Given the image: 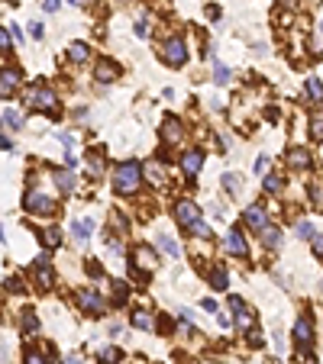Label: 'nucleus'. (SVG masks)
Instances as JSON below:
<instances>
[{
  "instance_id": "obj_2",
  "label": "nucleus",
  "mask_w": 323,
  "mask_h": 364,
  "mask_svg": "<svg viewBox=\"0 0 323 364\" xmlns=\"http://www.w3.org/2000/svg\"><path fill=\"white\" fill-rule=\"evenodd\" d=\"M162 58L168 61V65H185V58H188V49H185V39H181V35H171L168 42H165L162 46Z\"/></svg>"
},
{
  "instance_id": "obj_26",
  "label": "nucleus",
  "mask_w": 323,
  "mask_h": 364,
  "mask_svg": "<svg viewBox=\"0 0 323 364\" xmlns=\"http://www.w3.org/2000/svg\"><path fill=\"white\" fill-rule=\"evenodd\" d=\"M68 55H71V61H87V55H91V52H87L84 42H75V46L68 49Z\"/></svg>"
},
{
  "instance_id": "obj_4",
  "label": "nucleus",
  "mask_w": 323,
  "mask_h": 364,
  "mask_svg": "<svg viewBox=\"0 0 323 364\" xmlns=\"http://www.w3.org/2000/svg\"><path fill=\"white\" fill-rule=\"evenodd\" d=\"M174 219H178V223L181 226H194L197 223V219H200V207H197V203H191V200H181L178 203V207H174Z\"/></svg>"
},
{
  "instance_id": "obj_21",
  "label": "nucleus",
  "mask_w": 323,
  "mask_h": 364,
  "mask_svg": "<svg viewBox=\"0 0 323 364\" xmlns=\"http://www.w3.org/2000/svg\"><path fill=\"white\" fill-rule=\"evenodd\" d=\"M87 171H91V177H100L103 174V158L94 152V155H87Z\"/></svg>"
},
{
  "instance_id": "obj_24",
  "label": "nucleus",
  "mask_w": 323,
  "mask_h": 364,
  "mask_svg": "<svg viewBox=\"0 0 323 364\" xmlns=\"http://www.w3.org/2000/svg\"><path fill=\"white\" fill-rule=\"evenodd\" d=\"M262 242H265L268 248H278V245H281V232H278L275 226H272V229H265V232H262Z\"/></svg>"
},
{
  "instance_id": "obj_42",
  "label": "nucleus",
  "mask_w": 323,
  "mask_h": 364,
  "mask_svg": "<svg viewBox=\"0 0 323 364\" xmlns=\"http://www.w3.org/2000/svg\"><path fill=\"white\" fill-rule=\"evenodd\" d=\"M313 255H323V235H313Z\"/></svg>"
},
{
  "instance_id": "obj_32",
  "label": "nucleus",
  "mask_w": 323,
  "mask_h": 364,
  "mask_svg": "<svg viewBox=\"0 0 323 364\" xmlns=\"http://www.w3.org/2000/svg\"><path fill=\"white\" fill-rule=\"evenodd\" d=\"M191 235H194V238H210V229H207V223H200V219H197V223L191 226Z\"/></svg>"
},
{
  "instance_id": "obj_15",
  "label": "nucleus",
  "mask_w": 323,
  "mask_h": 364,
  "mask_svg": "<svg viewBox=\"0 0 323 364\" xmlns=\"http://www.w3.org/2000/svg\"><path fill=\"white\" fill-rule=\"evenodd\" d=\"M91 232H94V223H91V219H75V223H71V235L78 238V242H87Z\"/></svg>"
},
{
  "instance_id": "obj_45",
  "label": "nucleus",
  "mask_w": 323,
  "mask_h": 364,
  "mask_svg": "<svg viewBox=\"0 0 323 364\" xmlns=\"http://www.w3.org/2000/svg\"><path fill=\"white\" fill-rule=\"evenodd\" d=\"M58 4H62V0H46V4H42V7H46L49 13H55V10H58Z\"/></svg>"
},
{
  "instance_id": "obj_3",
  "label": "nucleus",
  "mask_w": 323,
  "mask_h": 364,
  "mask_svg": "<svg viewBox=\"0 0 323 364\" xmlns=\"http://www.w3.org/2000/svg\"><path fill=\"white\" fill-rule=\"evenodd\" d=\"M294 342H298L301 351H307L313 345V322H310V316H301L298 322H294Z\"/></svg>"
},
{
  "instance_id": "obj_29",
  "label": "nucleus",
  "mask_w": 323,
  "mask_h": 364,
  "mask_svg": "<svg viewBox=\"0 0 323 364\" xmlns=\"http://www.w3.org/2000/svg\"><path fill=\"white\" fill-rule=\"evenodd\" d=\"M20 326H23V332H32L36 329V316H32V309H23V319H20Z\"/></svg>"
},
{
  "instance_id": "obj_44",
  "label": "nucleus",
  "mask_w": 323,
  "mask_h": 364,
  "mask_svg": "<svg viewBox=\"0 0 323 364\" xmlns=\"http://www.w3.org/2000/svg\"><path fill=\"white\" fill-rule=\"evenodd\" d=\"M58 142H62L65 148H71V145H75V142H71V136H68V132H58Z\"/></svg>"
},
{
  "instance_id": "obj_41",
  "label": "nucleus",
  "mask_w": 323,
  "mask_h": 364,
  "mask_svg": "<svg viewBox=\"0 0 323 364\" xmlns=\"http://www.w3.org/2000/svg\"><path fill=\"white\" fill-rule=\"evenodd\" d=\"M26 364H46V361H42V354H36V351H26Z\"/></svg>"
},
{
  "instance_id": "obj_22",
  "label": "nucleus",
  "mask_w": 323,
  "mask_h": 364,
  "mask_svg": "<svg viewBox=\"0 0 323 364\" xmlns=\"http://www.w3.org/2000/svg\"><path fill=\"white\" fill-rule=\"evenodd\" d=\"M55 184H58V190H71L75 187V174L71 171H55Z\"/></svg>"
},
{
  "instance_id": "obj_40",
  "label": "nucleus",
  "mask_w": 323,
  "mask_h": 364,
  "mask_svg": "<svg viewBox=\"0 0 323 364\" xmlns=\"http://www.w3.org/2000/svg\"><path fill=\"white\" fill-rule=\"evenodd\" d=\"M249 345H256V348L262 345V332L259 329H249Z\"/></svg>"
},
{
  "instance_id": "obj_17",
  "label": "nucleus",
  "mask_w": 323,
  "mask_h": 364,
  "mask_svg": "<svg viewBox=\"0 0 323 364\" xmlns=\"http://www.w3.org/2000/svg\"><path fill=\"white\" fill-rule=\"evenodd\" d=\"M16 81H20V77H16V71L7 68V71H4V81H0V94H4V97H10V94L16 91Z\"/></svg>"
},
{
  "instance_id": "obj_48",
  "label": "nucleus",
  "mask_w": 323,
  "mask_h": 364,
  "mask_svg": "<svg viewBox=\"0 0 323 364\" xmlns=\"http://www.w3.org/2000/svg\"><path fill=\"white\" fill-rule=\"evenodd\" d=\"M320 287H323V284H320Z\"/></svg>"
},
{
  "instance_id": "obj_46",
  "label": "nucleus",
  "mask_w": 323,
  "mask_h": 364,
  "mask_svg": "<svg viewBox=\"0 0 323 364\" xmlns=\"http://www.w3.org/2000/svg\"><path fill=\"white\" fill-rule=\"evenodd\" d=\"M65 364H81V361H78V358H68V361H65Z\"/></svg>"
},
{
  "instance_id": "obj_43",
  "label": "nucleus",
  "mask_w": 323,
  "mask_h": 364,
  "mask_svg": "<svg viewBox=\"0 0 323 364\" xmlns=\"http://www.w3.org/2000/svg\"><path fill=\"white\" fill-rule=\"evenodd\" d=\"M0 46L10 49V29H0Z\"/></svg>"
},
{
  "instance_id": "obj_5",
  "label": "nucleus",
  "mask_w": 323,
  "mask_h": 364,
  "mask_svg": "<svg viewBox=\"0 0 323 364\" xmlns=\"http://www.w3.org/2000/svg\"><path fill=\"white\" fill-rule=\"evenodd\" d=\"M32 106L42 110V113H55L58 110V97L52 94L49 87H36V91H32Z\"/></svg>"
},
{
  "instance_id": "obj_23",
  "label": "nucleus",
  "mask_w": 323,
  "mask_h": 364,
  "mask_svg": "<svg viewBox=\"0 0 323 364\" xmlns=\"http://www.w3.org/2000/svg\"><path fill=\"white\" fill-rule=\"evenodd\" d=\"M42 242H46V248H58L62 245V232H58V229H46V232H42Z\"/></svg>"
},
{
  "instance_id": "obj_27",
  "label": "nucleus",
  "mask_w": 323,
  "mask_h": 364,
  "mask_svg": "<svg viewBox=\"0 0 323 364\" xmlns=\"http://www.w3.org/2000/svg\"><path fill=\"white\" fill-rule=\"evenodd\" d=\"M220 181H223V187H226V190H230V193H233V197H236V193H239V184H242V181H239V174H223V177H220Z\"/></svg>"
},
{
  "instance_id": "obj_13",
  "label": "nucleus",
  "mask_w": 323,
  "mask_h": 364,
  "mask_svg": "<svg viewBox=\"0 0 323 364\" xmlns=\"http://www.w3.org/2000/svg\"><path fill=\"white\" fill-rule=\"evenodd\" d=\"M242 216H246V226H252V229H265V207H259V203H252V207L242 213Z\"/></svg>"
},
{
  "instance_id": "obj_6",
  "label": "nucleus",
  "mask_w": 323,
  "mask_h": 364,
  "mask_svg": "<svg viewBox=\"0 0 323 364\" xmlns=\"http://www.w3.org/2000/svg\"><path fill=\"white\" fill-rule=\"evenodd\" d=\"M26 210L29 213H42V216H49V213H55V203H52L49 197H42V193H36V190H29L26 193Z\"/></svg>"
},
{
  "instance_id": "obj_35",
  "label": "nucleus",
  "mask_w": 323,
  "mask_h": 364,
  "mask_svg": "<svg viewBox=\"0 0 323 364\" xmlns=\"http://www.w3.org/2000/svg\"><path fill=\"white\" fill-rule=\"evenodd\" d=\"M210 280H213V287H217V290H223V287H226V271H223V268H217V271L210 274Z\"/></svg>"
},
{
  "instance_id": "obj_19",
  "label": "nucleus",
  "mask_w": 323,
  "mask_h": 364,
  "mask_svg": "<svg viewBox=\"0 0 323 364\" xmlns=\"http://www.w3.org/2000/svg\"><path fill=\"white\" fill-rule=\"evenodd\" d=\"M4 126H7V129H20V126H23L20 113H16L13 106H4Z\"/></svg>"
},
{
  "instance_id": "obj_16",
  "label": "nucleus",
  "mask_w": 323,
  "mask_h": 364,
  "mask_svg": "<svg viewBox=\"0 0 323 364\" xmlns=\"http://www.w3.org/2000/svg\"><path fill=\"white\" fill-rule=\"evenodd\" d=\"M200 165H204V155H200V152H188L185 158H181V168H185V174H197Z\"/></svg>"
},
{
  "instance_id": "obj_18",
  "label": "nucleus",
  "mask_w": 323,
  "mask_h": 364,
  "mask_svg": "<svg viewBox=\"0 0 323 364\" xmlns=\"http://www.w3.org/2000/svg\"><path fill=\"white\" fill-rule=\"evenodd\" d=\"M288 161H291L294 168H307L310 165V155L304 152V148H291V152H288Z\"/></svg>"
},
{
  "instance_id": "obj_30",
  "label": "nucleus",
  "mask_w": 323,
  "mask_h": 364,
  "mask_svg": "<svg viewBox=\"0 0 323 364\" xmlns=\"http://www.w3.org/2000/svg\"><path fill=\"white\" fill-rule=\"evenodd\" d=\"M307 94H310L317 103H323V87H320V81H317V77H310V81H307Z\"/></svg>"
},
{
  "instance_id": "obj_20",
  "label": "nucleus",
  "mask_w": 323,
  "mask_h": 364,
  "mask_svg": "<svg viewBox=\"0 0 323 364\" xmlns=\"http://www.w3.org/2000/svg\"><path fill=\"white\" fill-rule=\"evenodd\" d=\"M159 245H162V252H168V255H171V258H178V255H181V245L174 242L171 235H159Z\"/></svg>"
},
{
  "instance_id": "obj_37",
  "label": "nucleus",
  "mask_w": 323,
  "mask_h": 364,
  "mask_svg": "<svg viewBox=\"0 0 323 364\" xmlns=\"http://www.w3.org/2000/svg\"><path fill=\"white\" fill-rule=\"evenodd\" d=\"M265 190H268V193H278V190H281V177L268 174V177H265Z\"/></svg>"
},
{
  "instance_id": "obj_33",
  "label": "nucleus",
  "mask_w": 323,
  "mask_h": 364,
  "mask_svg": "<svg viewBox=\"0 0 323 364\" xmlns=\"http://www.w3.org/2000/svg\"><path fill=\"white\" fill-rule=\"evenodd\" d=\"M310 136L323 142V116H313V119H310Z\"/></svg>"
},
{
  "instance_id": "obj_34",
  "label": "nucleus",
  "mask_w": 323,
  "mask_h": 364,
  "mask_svg": "<svg viewBox=\"0 0 323 364\" xmlns=\"http://www.w3.org/2000/svg\"><path fill=\"white\" fill-rule=\"evenodd\" d=\"M213 77H217V81H220V84H226V81H230V68L217 61V65H213Z\"/></svg>"
},
{
  "instance_id": "obj_28",
  "label": "nucleus",
  "mask_w": 323,
  "mask_h": 364,
  "mask_svg": "<svg viewBox=\"0 0 323 364\" xmlns=\"http://www.w3.org/2000/svg\"><path fill=\"white\" fill-rule=\"evenodd\" d=\"M133 326H136V329H152V316L139 309V313H133Z\"/></svg>"
},
{
  "instance_id": "obj_11",
  "label": "nucleus",
  "mask_w": 323,
  "mask_h": 364,
  "mask_svg": "<svg viewBox=\"0 0 323 364\" xmlns=\"http://www.w3.org/2000/svg\"><path fill=\"white\" fill-rule=\"evenodd\" d=\"M78 300H81V306H84L91 316H103V303H100L97 294H91V290H81V294H78Z\"/></svg>"
},
{
  "instance_id": "obj_36",
  "label": "nucleus",
  "mask_w": 323,
  "mask_h": 364,
  "mask_svg": "<svg viewBox=\"0 0 323 364\" xmlns=\"http://www.w3.org/2000/svg\"><path fill=\"white\" fill-rule=\"evenodd\" d=\"M100 361H103V364L120 361V348H103V351H100Z\"/></svg>"
},
{
  "instance_id": "obj_1",
  "label": "nucleus",
  "mask_w": 323,
  "mask_h": 364,
  "mask_svg": "<svg viewBox=\"0 0 323 364\" xmlns=\"http://www.w3.org/2000/svg\"><path fill=\"white\" fill-rule=\"evenodd\" d=\"M142 171L146 168L139 161H123L117 168V174H113V187H117V193H133L139 184H142Z\"/></svg>"
},
{
  "instance_id": "obj_38",
  "label": "nucleus",
  "mask_w": 323,
  "mask_h": 364,
  "mask_svg": "<svg viewBox=\"0 0 323 364\" xmlns=\"http://www.w3.org/2000/svg\"><path fill=\"white\" fill-rule=\"evenodd\" d=\"M129 297V290H126V284H113V300L117 303H123V300Z\"/></svg>"
},
{
  "instance_id": "obj_39",
  "label": "nucleus",
  "mask_w": 323,
  "mask_h": 364,
  "mask_svg": "<svg viewBox=\"0 0 323 364\" xmlns=\"http://www.w3.org/2000/svg\"><path fill=\"white\" fill-rule=\"evenodd\" d=\"M136 35H139V39H146V35H149V23H146V20L136 23Z\"/></svg>"
},
{
  "instance_id": "obj_47",
  "label": "nucleus",
  "mask_w": 323,
  "mask_h": 364,
  "mask_svg": "<svg viewBox=\"0 0 323 364\" xmlns=\"http://www.w3.org/2000/svg\"><path fill=\"white\" fill-rule=\"evenodd\" d=\"M304 364H317V361H304Z\"/></svg>"
},
{
  "instance_id": "obj_10",
  "label": "nucleus",
  "mask_w": 323,
  "mask_h": 364,
  "mask_svg": "<svg viewBox=\"0 0 323 364\" xmlns=\"http://www.w3.org/2000/svg\"><path fill=\"white\" fill-rule=\"evenodd\" d=\"M162 136H165V142H171V145H174V142L185 139V129H181V123L174 119V116H168V119L162 123Z\"/></svg>"
},
{
  "instance_id": "obj_12",
  "label": "nucleus",
  "mask_w": 323,
  "mask_h": 364,
  "mask_svg": "<svg viewBox=\"0 0 323 364\" xmlns=\"http://www.w3.org/2000/svg\"><path fill=\"white\" fill-rule=\"evenodd\" d=\"M94 74H97V81H100V84H110V81H117L120 68L113 65V61H107V58H100V61H97V71H94Z\"/></svg>"
},
{
  "instance_id": "obj_25",
  "label": "nucleus",
  "mask_w": 323,
  "mask_h": 364,
  "mask_svg": "<svg viewBox=\"0 0 323 364\" xmlns=\"http://www.w3.org/2000/svg\"><path fill=\"white\" fill-rule=\"evenodd\" d=\"M146 174H149V181H152V184H162V181H165V174H162V165H159V161H149V165H146Z\"/></svg>"
},
{
  "instance_id": "obj_14",
  "label": "nucleus",
  "mask_w": 323,
  "mask_h": 364,
  "mask_svg": "<svg viewBox=\"0 0 323 364\" xmlns=\"http://www.w3.org/2000/svg\"><path fill=\"white\" fill-rule=\"evenodd\" d=\"M230 309L236 313V322H239V329H246V326H252V316H249L246 303H242V297H230Z\"/></svg>"
},
{
  "instance_id": "obj_31",
  "label": "nucleus",
  "mask_w": 323,
  "mask_h": 364,
  "mask_svg": "<svg viewBox=\"0 0 323 364\" xmlns=\"http://www.w3.org/2000/svg\"><path fill=\"white\" fill-rule=\"evenodd\" d=\"M294 232H298V238H313V223H307V219H301V223L294 226Z\"/></svg>"
},
{
  "instance_id": "obj_8",
  "label": "nucleus",
  "mask_w": 323,
  "mask_h": 364,
  "mask_svg": "<svg viewBox=\"0 0 323 364\" xmlns=\"http://www.w3.org/2000/svg\"><path fill=\"white\" fill-rule=\"evenodd\" d=\"M223 245H226V252H233V255H239V258H246V252H249V245H246V238H242L239 229H230L223 238Z\"/></svg>"
},
{
  "instance_id": "obj_9",
  "label": "nucleus",
  "mask_w": 323,
  "mask_h": 364,
  "mask_svg": "<svg viewBox=\"0 0 323 364\" xmlns=\"http://www.w3.org/2000/svg\"><path fill=\"white\" fill-rule=\"evenodd\" d=\"M133 261L142 268L146 274H152L155 268H159V261H155V255H152V248H146V245H139V248H133Z\"/></svg>"
},
{
  "instance_id": "obj_7",
  "label": "nucleus",
  "mask_w": 323,
  "mask_h": 364,
  "mask_svg": "<svg viewBox=\"0 0 323 364\" xmlns=\"http://www.w3.org/2000/svg\"><path fill=\"white\" fill-rule=\"evenodd\" d=\"M36 280L42 284V290L55 287V274H52V268H49V255H39L36 258Z\"/></svg>"
}]
</instances>
